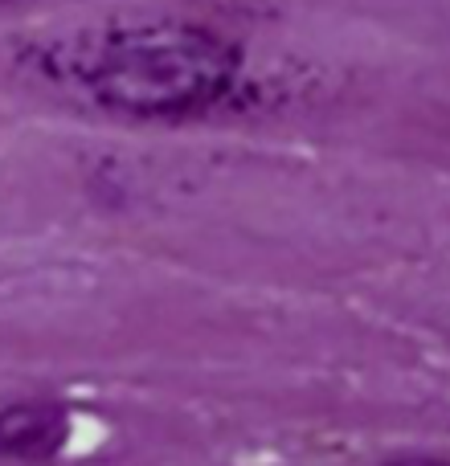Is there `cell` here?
<instances>
[{
  "instance_id": "cell-1",
  "label": "cell",
  "mask_w": 450,
  "mask_h": 466,
  "mask_svg": "<svg viewBox=\"0 0 450 466\" xmlns=\"http://www.w3.org/2000/svg\"><path fill=\"white\" fill-rule=\"evenodd\" d=\"M238 49L201 25H119L82 41L66 74L98 106L131 119H177L213 106L238 78Z\"/></svg>"
},
{
  "instance_id": "cell-2",
  "label": "cell",
  "mask_w": 450,
  "mask_h": 466,
  "mask_svg": "<svg viewBox=\"0 0 450 466\" xmlns=\"http://www.w3.org/2000/svg\"><path fill=\"white\" fill-rule=\"evenodd\" d=\"M70 442V413L57 401H16L0 410V459L49 462Z\"/></svg>"
},
{
  "instance_id": "cell-3",
  "label": "cell",
  "mask_w": 450,
  "mask_h": 466,
  "mask_svg": "<svg viewBox=\"0 0 450 466\" xmlns=\"http://www.w3.org/2000/svg\"><path fill=\"white\" fill-rule=\"evenodd\" d=\"M381 466H450L446 459H430V454H402V459H385Z\"/></svg>"
}]
</instances>
